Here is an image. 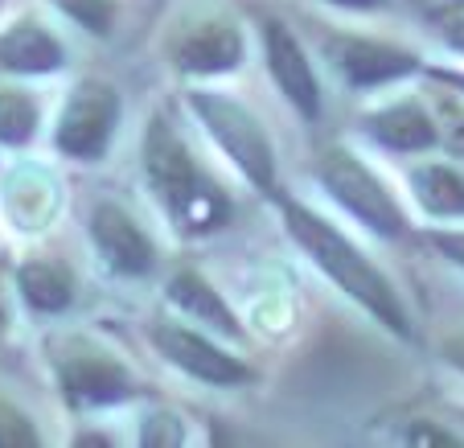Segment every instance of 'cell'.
<instances>
[{
    "mask_svg": "<svg viewBox=\"0 0 464 448\" xmlns=\"http://www.w3.org/2000/svg\"><path fill=\"white\" fill-rule=\"evenodd\" d=\"M169 297H173V305L181 308V313L206 321V326L218 329V334H230V337L243 334V329H238V321H235V313H230V305L210 288V284L202 280V276H193V272L173 276V284H169Z\"/></svg>",
    "mask_w": 464,
    "mask_h": 448,
    "instance_id": "5bb4252c",
    "label": "cell"
},
{
    "mask_svg": "<svg viewBox=\"0 0 464 448\" xmlns=\"http://www.w3.org/2000/svg\"><path fill=\"white\" fill-rule=\"evenodd\" d=\"M0 66L21 74H45L62 66V45L53 34H45L34 21H21L9 34L0 37Z\"/></svg>",
    "mask_w": 464,
    "mask_h": 448,
    "instance_id": "4fadbf2b",
    "label": "cell"
},
{
    "mask_svg": "<svg viewBox=\"0 0 464 448\" xmlns=\"http://www.w3.org/2000/svg\"><path fill=\"white\" fill-rule=\"evenodd\" d=\"M440 79H448V83H456V87L464 91V74H440Z\"/></svg>",
    "mask_w": 464,
    "mask_h": 448,
    "instance_id": "4316f807",
    "label": "cell"
},
{
    "mask_svg": "<svg viewBox=\"0 0 464 448\" xmlns=\"http://www.w3.org/2000/svg\"><path fill=\"white\" fill-rule=\"evenodd\" d=\"M37 128V103L25 91L5 87L0 91V141L5 144H25Z\"/></svg>",
    "mask_w": 464,
    "mask_h": 448,
    "instance_id": "e0dca14e",
    "label": "cell"
},
{
    "mask_svg": "<svg viewBox=\"0 0 464 448\" xmlns=\"http://www.w3.org/2000/svg\"><path fill=\"white\" fill-rule=\"evenodd\" d=\"M173 62L185 74H222L243 62V34L230 21H202L173 42Z\"/></svg>",
    "mask_w": 464,
    "mask_h": 448,
    "instance_id": "30bf717a",
    "label": "cell"
},
{
    "mask_svg": "<svg viewBox=\"0 0 464 448\" xmlns=\"http://www.w3.org/2000/svg\"><path fill=\"white\" fill-rule=\"evenodd\" d=\"M324 50L353 87H378V83L403 79L415 71V58L407 50L370 42V37H334V42H324Z\"/></svg>",
    "mask_w": 464,
    "mask_h": 448,
    "instance_id": "9c48e42d",
    "label": "cell"
},
{
    "mask_svg": "<svg viewBox=\"0 0 464 448\" xmlns=\"http://www.w3.org/2000/svg\"><path fill=\"white\" fill-rule=\"evenodd\" d=\"M316 177H321L324 190H329L353 219L366 222L370 230H378V235H386V239L403 235L407 219H403V210H399V202H394L391 190L374 177V169L362 165L353 152L329 149L321 157V165H316Z\"/></svg>",
    "mask_w": 464,
    "mask_h": 448,
    "instance_id": "277c9868",
    "label": "cell"
},
{
    "mask_svg": "<svg viewBox=\"0 0 464 448\" xmlns=\"http://www.w3.org/2000/svg\"><path fill=\"white\" fill-rule=\"evenodd\" d=\"M452 149H456V152H460V157H464V120H460V123H456V128H452Z\"/></svg>",
    "mask_w": 464,
    "mask_h": 448,
    "instance_id": "484cf974",
    "label": "cell"
},
{
    "mask_svg": "<svg viewBox=\"0 0 464 448\" xmlns=\"http://www.w3.org/2000/svg\"><path fill=\"white\" fill-rule=\"evenodd\" d=\"M152 342L157 350L165 354L173 366H181L185 375L202 378V383H214V387H238L251 378V370L243 366L238 358L222 354L214 342H206L202 334H193V329H181V326H157L152 329Z\"/></svg>",
    "mask_w": 464,
    "mask_h": 448,
    "instance_id": "52a82bcc",
    "label": "cell"
},
{
    "mask_svg": "<svg viewBox=\"0 0 464 448\" xmlns=\"http://www.w3.org/2000/svg\"><path fill=\"white\" fill-rule=\"evenodd\" d=\"M334 5H345V9H378L386 0H334Z\"/></svg>",
    "mask_w": 464,
    "mask_h": 448,
    "instance_id": "d4e9b609",
    "label": "cell"
},
{
    "mask_svg": "<svg viewBox=\"0 0 464 448\" xmlns=\"http://www.w3.org/2000/svg\"><path fill=\"white\" fill-rule=\"evenodd\" d=\"M448 45H456V50H464V17L456 21L452 29H448Z\"/></svg>",
    "mask_w": 464,
    "mask_h": 448,
    "instance_id": "cb8c5ba5",
    "label": "cell"
},
{
    "mask_svg": "<svg viewBox=\"0 0 464 448\" xmlns=\"http://www.w3.org/2000/svg\"><path fill=\"white\" fill-rule=\"evenodd\" d=\"M53 366H58L62 391L79 404H120L136 391V378L123 370V362H115L107 350L71 337L53 354Z\"/></svg>",
    "mask_w": 464,
    "mask_h": 448,
    "instance_id": "8992f818",
    "label": "cell"
},
{
    "mask_svg": "<svg viewBox=\"0 0 464 448\" xmlns=\"http://www.w3.org/2000/svg\"><path fill=\"white\" fill-rule=\"evenodd\" d=\"M189 107L206 123V132L222 144V152H230V161L243 169L255 190H276V152L263 123L251 115V107H243L230 95H214V91H193Z\"/></svg>",
    "mask_w": 464,
    "mask_h": 448,
    "instance_id": "3957f363",
    "label": "cell"
},
{
    "mask_svg": "<svg viewBox=\"0 0 464 448\" xmlns=\"http://www.w3.org/2000/svg\"><path fill=\"white\" fill-rule=\"evenodd\" d=\"M267 66H272L280 91L296 103V112L308 115V120H316V112H321L316 74H313V66H308L300 42L280 25V21H267Z\"/></svg>",
    "mask_w": 464,
    "mask_h": 448,
    "instance_id": "8fae6325",
    "label": "cell"
},
{
    "mask_svg": "<svg viewBox=\"0 0 464 448\" xmlns=\"http://www.w3.org/2000/svg\"><path fill=\"white\" fill-rule=\"evenodd\" d=\"M415 198L423 210L440 214V219H456L464 214V177L448 165H423L411 173Z\"/></svg>",
    "mask_w": 464,
    "mask_h": 448,
    "instance_id": "2e32d148",
    "label": "cell"
},
{
    "mask_svg": "<svg viewBox=\"0 0 464 448\" xmlns=\"http://www.w3.org/2000/svg\"><path fill=\"white\" fill-rule=\"evenodd\" d=\"M66 17H74L91 34H107L111 29V0H53Z\"/></svg>",
    "mask_w": 464,
    "mask_h": 448,
    "instance_id": "ac0fdd59",
    "label": "cell"
},
{
    "mask_svg": "<svg viewBox=\"0 0 464 448\" xmlns=\"http://www.w3.org/2000/svg\"><path fill=\"white\" fill-rule=\"evenodd\" d=\"M37 444V432L9 399H0V448H25Z\"/></svg>",
    "mask_w": 464,
    "mask_h": 448,
    "instance_id": "d6986e66",
    "label": "cell"
},
{
    "mask_svg": "<svg viewBox=\"0 0 464 448\" xmlns=\"http://www.w3.org/2000/svg\"><path fill=\"white\" fill-rule=\"evenodd\" d=\"M144 165H149V181L157 190L160 206L169 210V219L177 222V230H185V235H210V230L230 222L227 194L198 169V161L189 157L185 141L177 136L173 120H165V115H157L149 123Z\"/></svg>",
    "mask_w": 464,
    "mask_h": 448,
    "instance_id": "7a4b0ae2",
    "label": "cell"
},
{
    "mask_svg": "<svg viewBox=\"0 0 464 448\" xmlns=\"http://www.w3.org/2000/svg\"><path fill=\"white\" fill-rule=\"evenodd\" d=\"M366 128H370V136H374L382 149H394V152H420V149H428V144H436L431 115L423 112L420 103H411V99L374 112Z\"/></svg>",
    "mask_w": 464,
    "mask_h": 448,
    "instance_id": "7c38bea8",
    "label": "cell"
},
{
    "mask_svg": "<svg viewBox=\"0 0 464 448\" xmlns=\"http://www.w3.org/2000/svg\"><path fill=\"white\" fill-rule=\"evenodd\" d=\"M431 243H436V251H444L452 264L464 268V235H452V230H436V235H431Z\"/></svg>",
    "mask_w": 464,
    "mask_h": 448,
    "instance_id": "44dd1931",
    "label": "cell"
},
{
    "mask_svg": "<svg viewBox=\"0 0 464 448\" xmlns=\"http://www.w3.org/2000/svg\"><path fill=\"white\" fill-rule=\"evenodd\" d=\"M91 243L103 255V264L120 276H144L152 268V243L128 210L115 202H103L91 210Z\"/></svg>",
    "mask_w": 464,
    "mask_h": 448,
    "instance_id": "ba28073f",
    "label": "cell"
},
{
    "mask_svg": "<svg viewBox=\"0 0 464 448\" xmlns=\"http://www.w3.org/2000/svg\"><path fill=\"white\" fill-rule=\"evenodd\" d=\"M444 354H448V362H452V366L464 370V337H452V342H444Z\"/></svg>",
    "mask_w": 464,
    "mask_h": 448,
    "instance_id": "603a6c76",
    "label": "cell"
},
{
    "mask_svg": "<svg viewBox=\"0 0 464 448\" xmlns=\"http://www.w3.org/2000/svg\"><path fill=\"white\" fill-rule=\"evenodd\" d=\"M17 284H21V297L37 308V313H62V308L71 305L74 297V284H71V272L62 264H25L17 272Z\"/></svg>",
    "mask_w": 464,
    "mask_h": 448,
    "instance_id": "9a60e30c",
    "label": "cell"
},
{
    "mask_svg": "<svg viewBox=\"0 0 464 448\" xmlns=\"http://www.w3.org/2000/svg\"><path fill=\"white\" fill-rule=\"evenodd\" d=\"M0 321H5V313H0Z\"/></svg>",
    "mask_w": 464,
    "mask_h": 448,
    "instance_id": "83f0119b",
    "label": "cell"
},
{
    "mask_svg": "<svg viewBox=\"0 0 464 448\" xmlns=\"http://www.w3.org/2000/svg\"><path fill=\"white\" fill-rule=\"evenodd\" d=\"M411 440L415 444H456V436H448V432H440V428H415Z\"/></svg>",
    "mask_w": 464,
    "mask_h": 448,
    "instance_id": "7402d4cb",
    "label": "cell"
},
{
    "mask_svg": "<svg viewBox=\"0 0 464 448\" xmlns=\"http://www.w3.org/2000/svg\"><path fill=\"white\" fill-rule=\"evenodd\" d=\"M120 123V95L107 83H79L71 103L62 107L58 120V149L74 161H95L107 152L111 132Z\"/></svg>",
    "mask_w": 464,
    "mask_h": 448,
    "instance_id": "5b68a950",
    "label": "cell"
},
{
    "mask_svg": "<svg viewBox=\"0 0 464 448\" xmlns=\"http://www.w3.org/2000/svg\"><path fill=\"white\" fill-rule=\"evenodd\" d=\"M284 222H288L292 239L304 247L308 259H313L337 288H345L358 305H366L386 329L411 334V321H407V308H403V300H399V292H394V284L370 264L342 230L329 227L321 214H313L308 206H296V202L284 206Z\"/></svg>",
    "mask_w": 464,
    "mask_h": 448,
    "instance_id": "6da1fadb",
    "label": "cell"
},
{
    "mask_svg": "<svg viewBox=\"0 0 464 448\" xmlns=\"http://www.w3.org/2000/svg\"><path fill=\"white\" fill-rule=\"evenodd\" d=\"M140 444H149V448L152 444H181V428H177L173 415H152L144 436H140Z\"/></svg>",
    "mask_w": 464,
    "mask_h": 448,
    "instance_id": "ffe728a7",
    "label": "cell"
}]
</instances>
